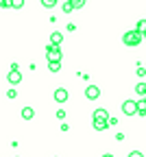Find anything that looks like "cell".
<instances>
[{
	"mask_svg": "<svg viewBox=\"0 0 146 157\" xmlns=\"http://www.w3.org/2000/svg\"><path fill=\"white\" fill-rule=\"evenodd\" d=\"M142 39H144V35H142V33H137L135 29L122 35V42H124V46H140V44H142Z\"/></svg>",
	"mask_w": 146,
	"mask_h": 157,
	"instance_id": "6da1fadb",
	"label": "cell"
},
{
	"mask_svg": "<svg viewBox=\"0 0 146 157\" xmlns=\"http://www.w3.org/2000/svg\"><path fill=\"white\" fill-rule=\"evenodd\" d=\"M61 55H63V52H61L59 46H55V44L46 46V59H48V61H61Z\"/></svg>",
	"mask_w": 146,
	"mask_h": 157,
	"instance_id": "7a4b0ae2",
	"label": "cell"
},
{
	"mask_svg": "<svg viewBox=\"0 0 146 157\" xmlns=\"http://www.w3.org/2000/svg\"><path fill=\"white\" fill-rule=\"evenodd\" d=\"M122 111H124V116H135L137 113V101H124Z\"/></svg>",
	"mask_w": 146,
	"mask_h": 157,
	"instance_id": "3957f363",
	"label": "cell"
},
{
	"mask_svg": "<svg viewBox=\"0 0 146 157\" xmlns=\"http://www.w3.org/2000/svg\"><path fill=\"white\" fill-rule=\"evenodd\" d=\"M98 96H100V87L98 85H87L85 87V98L87 101H96Z\"/></svg>",
	"mask_w": 146,
	"mask_h": 157,
	"instance_id": "277c9868",
	"label": "cell"
},
{
	"mask_svg": "<svg viewBox=\"0 0 146 157\" xmlns=\"http://www.w3.org/2000/svg\"><path fill=\"white\" fill-rule=\"evenodd\" d=\"M7 81H9L11 85H17L20 81H22V72H20V70H9V74H7Z\"/></svg>",
	"mask_w": 146,
	"mask_h": 157,
	"instance_id": "5b68a950",
	"label": "cell"
},
{
	"mask_svg": "<svg viewBox=\"0 0 146 157\" xmlns=\"http://www.w3.org/2000/svg\"><path fill=\"white\" fill-rule=\"evenodd\" d=\"M55 101L57 103H66L68 101V90L66 87H57L55 90Z\"/></svg>",
	"mask_w": 146,
	"mask_h": 157,
	"instance_id": "8992f818",
	"label": "cell"
},
{
	"mask_svg": "<svg viewBox=\"0 0 146 157\" xmlns=\"http://www.w3.org/2000/svg\"><path fill=\"white\" fill-rule=\"evenodd\" d=\"M92 118H94V120H109V111L107 109H94V113H92Z\"/></svg>",
	"mask_w": 146,
	"mask_h": 157,
	"instance_id": "52a82bcc",
	"label": "cell"
},
{
	"mask_svg": "<svg viewBox=\"0 0 146 157\" xmlns=\"http://www.w3.org/2000/svg\"><path fill=\"white\" fill-rule=\"evenodd\" d=\"M20 116H22L24 120H33V118H35V109L26 105V107H22V111H20Z\"/></svg>",
	"mask_w": 146,
	"mask_h": 157,
	"instance_id": "ba28073f",
	"label": "cell"
},
{
	"mask_svg": "<svg viewBox=\"0 0 146 157\" xmlns=\"http://www.w3.org/2000/svg\"><path fill=\"white\" fill-rule=\"evenodd\" d=\"M61 42H63V35H61L59 31H55V33L50 35V44H55V46H59Z\"/></svg>",
	"mask_w": 146,
	"mask_h": 157,
	"instance_id": "9c48e42d",
	"label": "cell"
},
{
	"mask_svg": "<svg viewBox=\"0 0 146 157\" xmlns=\"http://www.w3.org/2000/svg\"><path fill=\"white\" fill-rule=\"evenodd\" d=\"M109 127V120H94V129L96 131H105Z\"/></svg>",
	"mask_w": 146,
	"mask_h": 157,
	"instance_id": "30bf717a",
	"label": "cell"
},
{
	"mask_svg": "<svg viewBox=\"0 0 146 157\" xmlns=\"http://www.w3.org/2000/svg\"><path fill=\"white\" fill-rule=\"evenodd\" d=\"M137 116H146V96L137 101Z\"/></svg>",
	"mask_w": 146,
	"mask_h": 157,
	"instance_id": "8fae6325",
	"label": "cell"
},
{
	"mask_svg": "<svg viewBox=\"0 0 146 157\" xmlns=\"http://www.w3.org/2000/svg\"><path fill=\"white\" fill-rule=\"evenodd\" d=\"M135 31H137V33H142V35L146 33V20H137V24H135Z\"/></svg>",
	"mask_w": 146,
	"mask_h": 157,
	"instance_id": "7c38bea8",
	"label": "cell"
},
{
	"mask_svg": "<svg viewBox=\"0 0 146 157\" xmlns=\"http://www.w3.org/2000/svg\"><path fill=\"white\" fill-rule=\"evenodd\" d=\"M48 70L50 72H59L61 70V61H48Z\"/></svg>",
	"mask_w": 146,
	"mask_h": 157,
	"instance_id": "4fadbf2b",
	"label": "cell"
},
{
	"mask_svg": "<svg viewBox=\"0 0 146 157\" xmlns=\"http://www.w3.org/2000/svg\"><path fill=\"white\" fill-rule=\"evenodd\" d=\"M135 92H137L140 96H146V83H137V85H135Z\"/></svg>",
	"mask_w": 146,
	"mask_h": 157,
	"instance_id": "5bb4252c",
	"label": "cell"
},
{
	"mask_svg": "<svg viewBox=\"0 0 146 157\" xmlns=\"http://www.w3.org/2000/svg\"><path fill=\"white\" fill-rule=\"evenodd\" d=\"M61 9H63V13H72V11H74V7H72L70 0H68V2H63V7H61Z\"/></svg>",
	"mask_w": 146,
	"mask_h": 157,
	"instance_id": "9a60e30c",
	"label": "cell"
},
{
	"mask_svg": "<svg viewBox=\"0 0 146 157\" xmlns=\"http://www.w3.org/2000/svg\"><path fill=\"white\" fill-rule=\"evenodd\" d=\"M11 7L13 9H22L24 7V0H11Z\"/></svg>",
	"mask_w": 146,
	"mask_h": 157,
	"instance_id": "2e32d148",
	"label": "cell"
},
{
	"mask_svg": "<svg viewBox=\"0 0 146 157\" xmlns=\"http://www.w3.org/2000/svg\"><path fill=\"white\" fill-rule=\"evenodd\" d=\"M72 2V7L74 9H81V7H85V0H70Z\"/></svg>",
	"mask_w": 146,
	"mask_h": 157,
	"instance_id": "e0dca14e",
	"label": "cell"
},
{
	"mask_svg": "<svg viewBox=\"0 0 146 157\" xmlns=\"http://www.w3.org/2000/svg\"><path fill=\"white\" fill-rule=\"evenodd\" d=\"M41 5H44L46 9H52V7L57 5V0H41Z\"/></svg>",
	"mask_w": 146,
	"mask_h": 157,
	"instance_id": "ac0fdd59",
	"label": "cell"
},
{
	"mask_svg": "<svg viewBox=\"0 0 146 157\" xmlns=\"http://www.w3.org/2000/svg\"><path fill=\"white\" fill-rule=\"evenodd\" d=\"M57 118H59V120H66V111L63 109H57Z\"/></svg>",
	"mask_w": 146,
	"mask_h": 157,
	"instance_id": "d6986e66",
	"label": "cell"
},
{
	"mask_svg": "<svg viewBox=\"0 0 146 157\" xmlns=\"http://www.w3.org/2000/svg\"><path fill=\"white\" fill-rule=\"evenodd\" d=\"M0 7H2V9H9V7H11V0H0Z\"/></svg>",
	"mask_w": 146,
	"mask_h": 157,
	"instance_id": "ffe728a7",
	"label": "cell"
},
{
	"mask_svg": "<svg viewBox=\"0 0 146 157\" xmlns=\"http://www.w3.org/2000/svg\"><path fill=\"white\" fill-rule=\"evenodd\" d=\"M15 96H17V92H15V90H13V87H11V90H9V92H7V98H15Z\"/></svg>",
	"mask_w": 146,
	"mask_h": 157,
	"instance_id": "44dd1931",
	"label": "cell"
},
{
	"mask_svg": "<svg viewBox=\"0 0 146 157\" xmlns=\"http://www.w3.org/2000/svg\"><path fill=\"white\" fill-rule=\"evenodd\" d=\"M129 157H144V155H142L140 151H131V153H129Z\"/></svg>",
	"mask_w": 146,
	"mask_h": 157,
	"instance_id": "7402d4cb",
	"label": "cell"
},
{
	"mask_svg": "<svg viewBox=\"0 0 146 157\" xmlns=\"http://www.w3.org/2000/svg\"><path fill=\"white\" fill-rule=\"evenodd\" d=\"M118 124V118H109V127H116Z\"/></svg>",
	"mask_w": 146,
	"mask_h": 157,
	"instance_id": "603a6c76",
	"label": "cell"
},
{
	"mask_svg": "<svg viewBox=\"0 0 146 157\" xmlns=\"http://www.w3.org/2000/svg\"><path fill=\"white\" fill-rule=\"evenodd\" d=\"M135 72H137V76H144V74H146V70H144V68H137Z\"/></svg>",
	"mask_w": 146,
	"mask_h": 157,
	"instance_id": "cb8c5ba5",
	"label": "cell"
},
{
	"mask_svg": "<svg viewBox=\"0 0 146 157\" xmlns=\"http://www.w3.org/2000/svg\"><path fill=\"white\" fill-rule=\"evenodd\" d=\"M102 157H113V155H111V153H105V155H102Z\"/></svg>",
	"mask_w": 146,
	"mask_h": 157,
	"instance_id": "d4e9b609",
	"label": "cell"
},
{
	"mask_svg": "<svg viewBox=\"0 0 146 157\" xmlns=\"http://www.w3.org/2000/svg\"><path fill=\"white\" fill-rule=\"evenodd\" d=\"M144 39H146V33H144Z\"/></svg>",
	"mask_w": 146,
	"mask_h": 157,
	"instance_id": "484cf974",
	"label": "cell"
}]
</instances>
